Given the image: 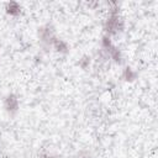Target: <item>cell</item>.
I'll return each mask as SVG.
<instances>
[{"label":"cell","instance_id":"4","mask_svg":"<svg viewBox=\"0 0 158 158\" xmlns=\"http://www.w3.org/2000/svg\"><path fill=\"white\" fill-rule=\"evenodd\" d=\"M52 47L56 49V52L58 53H62V54H65L69 52V46L68 43L64 41V40H60V38H54V41L52 42Z\"/></svg>","mask_w":158,"mask_h":158},{"label":"cell","instance_id":"8","mask_svg":"<svg viewBox=\"0 0 158 158\" xmlns=\"http://www.w3.org/2000/svg\"><path fill=\"white\" fill-rule=\"evenodd\" d=\"M89 64H90V57H89V56L81 57V58L79 59V62H78V65H79L81 69H86V68L89 67Z\"/></svg>","mask_w":158,"mask_h":158},{"label":"cell","instance_id":"1","mask_svg":"<svg viewBox=\"0 0 158 158\" xmlns=\"http://www.w3.org/2000/svg\"><path fill=\"white\" fill-rule=\"evenodd\" d=\"M115 10H116V7L112 9L109 19L105 22V31L107 35H117V33L122 32V30H123V25H125L123 20L118 15V12Z\"/></svg>","mask_w":158,"mask_h":158},{"label":"cell","instance_id":"3","mask_svg":"<svg viewBox=\"0 0 158 158\" xmlns=\"http://www.w3.org/2000/svg\"><path fill=\"white\" fill-rule=\"evenodd\" d=\"M4 107L6 110L7 114L10 115H15L19 111L20 107V102H19V98L15 94H9L5 96L4 99Z\"/></svg>","mask_w":158,"mask_h":158},{"label":"cell","instance_id":"2","mask_svg":"<svg viewBox=\"0 0 158 158\" xmlns=\"http://www.w3.org/2000/svg\"><path fill=\"white\" fill-rule=\"evenodd\" d=\"M38 38L40 42L44 46H52V42L56 38V33H54V28L52 25L47 23L43 25L38 28Z\"/></svg>","mask_w":158,"mask_h":158},{"label":"cell","instance_id":"7","mask_svg":"<svg viewBox=\"0 0 158 158\" xmlns=\"http://www.w3.org/2000/svg\"><path fill=\"white\" fill-rule=\"evenodd\" d=\"M122 78H123L125 80H127V81H132V80H135V79L137 78V73H136V72H135L132 68L126 67V68L123 69Z\"/></svg>","mask_w":158,"mask_h":158},{"label":"cell","instance_id":"6","mask_svg":"<svg viewBox=\"0 0 158 158\" xmlns=\"http://www.w3.org/2000/svg\"><path fill=\"white\" fill-rule=\"evenodd\" d=\"M5 10L10 16H19L21 14V5L16 1H10L6 4Z\"/></svg>","mask_w":158,"mask_h":158},{"label":"cell","instance_id":"10","mask_svg":"<svg viewBox=\"0 0 158 158\" xmlns=\"http://www.w3.org/2000/svg\"><path fill=\"white\" fill-rule=\"evenodd\" d=\"M43 158H54V157H52L51 154H46V156H43Z\"/></svg>","mask_w":158,"mask_h":158},{"label":"cell","instance_id":"5","mask_svg":"<svg viewBox=\"0 0 158 158\" xmlns=\"http://www.w3.org/2000/svg\"><path fill=\"white\" fill-rule=\"evenodd\" d=\"M106 52H107V54L110 56V58H111L114 62H116L117 64H121V63L123 62V58H122L121 51H120L118 48H116L114 44H111V46L106 49Z\"/></svg>","mask_w":158,"mask_h":158},{"label":"cell","instance_id":"9","mask_svg":"<svg viewBox=\"0 0 158 158\" xmlns=\"http://www.w3.org/2000/svg\"><path fill=\"white\" fill-rule=\"evenodd\" d=\"M75 158H93V156L86 151H81L75 156Z\"/></svg>","mask_w":158,"mask_h":158}]
</instances>
